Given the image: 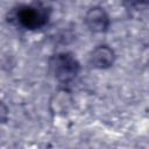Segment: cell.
<instances>
[{"mask_svg": "<svg viewBox=\"0 0 149 149\" xmlns=\"http://www.w3.org/2000/svg\"><path fill=\"white\" fill-rule=\"evenodd\" d=\"M115 59H116L115 51L109 45L99 44L91 51L88 62L91 66L94 69L107 70L114 65Z\"/></svg>", "mask_w": 149, "mask_h": 149, "instance_id": "obj_4", "label": "cell"}, {"mask_svg": "<svg viewBox=\"0 0 149 149\" xmlns=\"http://www.w3.org/2000/svg\"><path fill=\"white\" fill-rule=\"evenodd\" d=\"M72 102L73 100L70 92L64 88L59 90L55 92V94L50 99V111L52 112V114L64 115L72 107Z\"/></svg>", "mask_w": 149, "mask_h": 149, "instance_id": "obj_5", "label": "cell"}, {"mask_svg": "<svg viewBox=\"0 0 149 149\" xmlns=\"http://www.w3.org/2000/svg\"><path fill=\"white\" fill-rule=\"evenodd\" d=\"M49 71L61 84H70L73 81L80 72V63L71 52H57L52 55L49 61Z\"/></svg>", "mask_w": 149, "mask_h": 149, "instance_id": "obj_2", "label": "cell"}, {"mask_svg": "<svg viewBox=\"0 0 149 149\" xmlns=\"http://www.w3.org/2000/svg\"><path fill=\"white\" fill-rule=\"evenodd\" d=\"M84 23L91 33L102 34L106 33L111 26V17L101 6H93L85 13Z\"/></svg>", "mask_w": 149, "mask_h": 149, "instance_id": "obj_3", "label": "cell"}, {"mask_svg": "<svg viewBox=\"0 0 149 149\" xmlns=\"http://www.w3.org/2000/svg\"><path fill=\"white\" fill-rule=\"evenodd\" d=\"M51 15V8L42 0H35L30 3H21L13 7L7 13L8 23L19 29L36 31L44 28Z\"/></svg>", "mask_w": 149, "mask_h": 149, "instance_id": "obj_1", "label": "cell"}, {"mask_svg": "<svg viewBox=\"0 0 149 149\" xmlns=\"http://www.w3.org/2000/svg\"><path fill=\"white\" fill-rule=\"evenodd\" d=\"M123 3L129 8H139L149 5V0H123Z\"/></svg>", "mask_w": 149, "mask_h": 149, "instance_id": "obj_6", "label": "cell"}]
</instances>
